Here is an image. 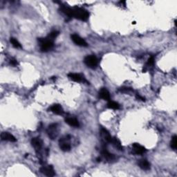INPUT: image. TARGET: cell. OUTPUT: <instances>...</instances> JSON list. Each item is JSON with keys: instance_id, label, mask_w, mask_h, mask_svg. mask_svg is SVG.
I'll list each match as a JSON object with an SVG mask.
<instances>
[{"instance_id": "cell-24", "label": "cell", "mask_w": 177, "mask_h": 177, "mask_svg": "<svg viewBox=\"0 0 177 177\" xmlns=\"http://www.w3.org/2000/svg\"><path fill=\"white\" fill-rule=\"evenodd\" d=\"M154 57L152 56L148 59L146 65H148V66H152V65H154Z\"/></svg>"}, {"instance_id": "cell-1", "label": "cell", "mask_w": 177, "mask_h": 177, "mask_svg": "<svg viewBox=\"0 0 177 177\" xmlns=\"http://www.w3.org/2000/svg\"><path fill=\"white\" fill-rule=\"evenodd\" d=\"M62 13L71 17H74L75 19L82 21H87L89 17V12L85 9L79 7L69 8L64 5L60 6L59 8Z\"/></svg>"}, {"instance_id": "cell-18", "label": "cell", "mask_w": 177, "mask_h": 177, "mask_svg": "<svg viewBox=\"0 0 177 177\" xmlns=\"http://www.w3.org/2000/svg\"><path fill=\"white\" fill-rule=\"evenodd\" d=\"M138 166L143 170H150V163L146 159H143L138 162Z\"/></svg>"}, {"instance_id": "cell-6", "label": "cell", "mask_w": 177, "mask_h": 177, "mask_svg": "<svg viewBox=\"0 0 177 177\" xmlns=\"http://www.w3.org/2000/svg\"><path fill=\"white\" fill-rule=\"evenodd\" d=\"M71 37L73 42L77 46H80V47H86L88 46L87 43L86 42V41H85L83 38H82L80 36H79L78 35L73 34L71 35Z\"/></svg>"}, {"instance_id": "cell-9", "label": "cell", "mask_w": 177, "mask_h": 177, "mask_svg": "<svg viewBox=\"0 0 177 177\" xmlns=\"http://www.w3.org/2000/svg\"><path fill=\"white\" fill-rule=\"evenodd\" d=\"M132 149L134 154L136 155H141L146 152V149L143 146L140 145V144H138V143H134V144H133Z\"/></svg>"}, {"instance_id": "cell-11", "label": "cell", "mask_w": 177, "mask_h": 177, "mask_svg": "<svg viewBox=\"0 0 177 177\" xmlns=\"http://www.w3.org/2000/svg\"><path fill=\"white\" fill-rule=\"evenodd\" d=\"M1 139L2 140L10 141V142H15L16 141L15 137L13 135H12L11 134L6 132H4L1 133Z\"/></svg>"}, {"instance_id": "cell-17", "label": "cell", "mask_w": 177, "mask_h": 177, "mask_svg": "<svg viewBox=\"0 0 177 177\" xmlns=\"http://www.w3.org/2000/svg\"><path fill=\"white\" fill-rule=\"evenodd\" d=\"M110 143L113 145V146H114L116 150L119 151H123V147L122 146V145H121L120 140L117 138H115V137L113 138L112 137V139H111Z\"/></svg>"}, {"instance_id": "cell-22", "label": "cell", "mask_w": 177, "mask_h": 177, "mask_svg": "<svg viewBox=\"0 0 177 177\" xmlns=\"http://www.w3.org/2000/svg\"><path fill=\"white\" fill-rule=\"evenodd\" d=\"M59 31H54L53 32H51V33L49 34V35H48L47 37L49 38V39H51V40L52 41H54L55 39L56 38V37L58 36L59 35Z\"/></svg>"}, {"instance_id": "cell-13", "label": "cell", "mask_w": 177, "mask_h": 177, "mask_svg": "<svg viewBox=\"0 0 177 177\" xmlns=\"http://www.w3.org/2000/svg\"><path fill=\"white\" fill-rule=\"evenodd\" d=\"M99 97L105 100H110V94L106 88H102L99 91Z\"/></svg>"}, {"instance_id": "cell-21", "label": "cell", "mask_w": 177, "mask_h": 177, "mask_svg": "<svg viewBox=\"0 0 177 177\" xmlns=\"http://www.w3.org/2000/svg\"><path fill=\"white\" fill-rule=\"evenodd\" d=\"M170 145H171V148H172L173 150H176L177 136H176V135H174V136L172 138V140H171V143H170Z\"/></svg>"}, {"instance_id": "cell-26", "label": "cell", "mask_w": 177, "mask_h": 177, "mask_svg": "<svg viewBox=\"0 0 177 177\" xmlns=\"http://www.w3.org/2000/svg\"><path fill=\"white\" fill-rule=\"evenodd\" d=\"M136 99H138V100H140L142 101H145V98H143V97L141 96V95L140 94H138V93H137L136 95Z\"/></svg>"}, {"instance_id": "cell-15", "label": "cell", "mask_w": 177, "mask_h": 177, "mask_svg": "<svg viewBox=\"0 0 177 177\" xmlns=\"http://www.w3.org/2000/svg\"><path fill=\"white\" fill-rule=\"evenodd\" d=\"M101 154H102V156L104 157L105 158H106L107 161H114L115 158V156L114 154H111V153H109L106 148H103L102 152H101Z\"/></svg>"}, {"instance_id": "cell-20", "label": "cell", "mask_w": 177, "mask_h": 177, "mask_svg": "<svg viewBox=\"0 0 177 177\" xmlns=\"http://www.w3.org/2000/svg\"><path fill=\"white\" fill-rule=\"evenodd\" d=\"M10 41H11V43L12 44V45H13L15 48H16V49H21V48H22L21 45L20 44V43H19L15 38H14V37H11Z\"/></svg>"}, {"instance_id": "cell-23", "label": "cell", "mask_w": 177, "mask_h": 177, "mask_svg": "<svg viewBox=\"0 0 177 177\" xmlns=\"http://www.w3.org/2000/svg\"><path fill=\"white\" fill-rule=\"evenodd\" d=\"M119 91L122 93H129V92H131V91H132L133 89L132 88H130V87H123L122 88L119 89Z\"/></svg>"}, {"instance_id": "cell-8", "label": "cell", "mask_w": 177, "mask_h": 177, "mask_svg": "<svg viewBox=\"0 0 177 177\" xmlns=\"http://www.w3.org/2000/svg\"><path fill=\"white\" fill-rule=\"evenodd\" d=\"M31 145L35 152H39L42 148V141L39 138H33L31 140Z\"/></svg>"}, {"instance_id": "cell-12", "label": "cell", "mask_w": 177, "mask_h": 177, "mask_svg": "<svg viewBox=\"0 0 177 177\" xmlns=\"http://www.w3.org/2000/svg\"><path fill=\"white\" fill-rule=\"evenodd\" d=\"M68 77H69V79H71V80L74 81V82H84L85 79L82 75L78 74V73H71L68 74Z\"/></svg>"}, {"instance_id": "cell-5", "label": "cell", "mask_w": 177, "mask_h": 177, "mask_svg": "<svg viewBox=\"0 0 177 177\" xmlns=\"http://www.w3.org/2000/svg\"><path fill=\"white\" fill-rule=\"evenodd\" d=\"M47 134L49 135V137L51 139H55L57 138V135H58V130H57V124L56 123H53L49 126L47 129Z\"/></svg>"}, {"instance_id": "cell-3", "label": "cell", "mask_w": 177, "mask_h": 177, "mask_svg": "<svg viewBox=\"0 0 177 177\" xmlns=\"http://www.w3.org/2000/svg\"><path fill=\"white\" fill-rule=\"evenodd\" d=\"M84 62L85 64L87 65L89 68L94 69L98 66V61L97 57L95 55H87V57H85L84 59Z\"/></svg>"}, {"instance_id": "cell-4", "label": "cell", "mask_w": 177, "mask_h": 177, "mask_svg": "<svg viewBox=\"0 0 177 177\" xmlns=\"http://www.w3.org/2000/svg\"><path fill=\"white\" fill-rule=\"evenodd\" d=\"M69 136H67L59 139V148L64 152H68L71 150V145L69 143Z\"/></svg>"}, {"instance_id": "cell-7", "label": "cell", "mask_w": 177, "mask_h": 177, "mask_svg": "<svg viewBox=\"0 0 177 177\" xmlns=\"http://www.w3.org/2000/svg\"><path fill=\"white\" fill-rule=\"evenodd\" d=\"M40 172L47 176H54L55 175L52 166H43L40 168Z\"/></svg>"}, {"instance_id": "cell-16", "label": "cell", "mask_w": 177, "mask_h": 177, "mask_svg": "<svg viewBox=\"0 0 177 177\" xmlns=\"http://www.w3.org/2000/svg\"><path fill=\"white\" fill-rule=\"evenodd\" d=\"M65 123H66L67 124H68L69 125H70L71 127H80V123L76 118H67L65 119Z\"/></svg>"}, {"instance_id": "cell-14", "label": "cell", "mask_w": 177, "mask_h": 177, "mask_svg": "<svg viewBox=\"0 0 177 177\" xmlns=\"http://www.w3.org/2000/svg\"><path fill=\"white\" fill-rule=\"evenodd\" d=\"M100 134H101V136H102L103 139H104L106 142L109 143H111V139H112V137H111L110 134H109V132L106 130V129H105V128L101 129Z\"/></svg>"}, {"instance_id": "cell-25", "label": "cell", "mask_w": 177, "mask_h": 177, "mask_svg": "<svg viewBox=\"0 0 177 177\" xmlns=\"http://www.w3.org/2000/svg\"><path fill=\"white\" fill-rule=\"evenodd\" d=\"M10 63H11V64L13 65V66H16V65H17V61L15 59H11V62H10Z\"/></svg>"}, {"instance_id": "cell-19", "label": "cell", "mask_w": 177, "mask_h": 177, "mask_svg": "<svg viewBox=\"0 0 177 177\" xmlns=\"http://www.w3.org/2000/svg\"><path fill=\"white\" fill-rule=\"evenodd\" d=\"M107 107L111 109H118L120 108V105L118 102H114V101H109L107 104Z\"/></svg>"}, {"instance_id": "cell-2", "label": "cell", "mask_w": 177, "mask_h": 177, "mask_svg": "<svg viewBox=\"0 0 177 177\" xmlns=\"http://www.w3.org/2000/svg\"><path fill=\"white\" fill-rule=\"evenodd\" d=\"M38 42L42 52H47L51 50L54 46V41L51 40L47 37L45 38H38Z\"/></svg>"}, {"instance_id": "cell-10", "label": "cell", "mask_w": 177, "mask_h": 177, "mask_svg": "<svg viewBox=\"0 0 177 177\" xmlns=\"http://www.w3.org/2000/svg\"><path fill=\"white\" fill-rule=\"evenodd\" d=\"M51 112H53V114H55L57 115H62L64 114V109L60 105L55 104L53 105V106H51L49 108Z\"/></svg>"}]
</instances>
